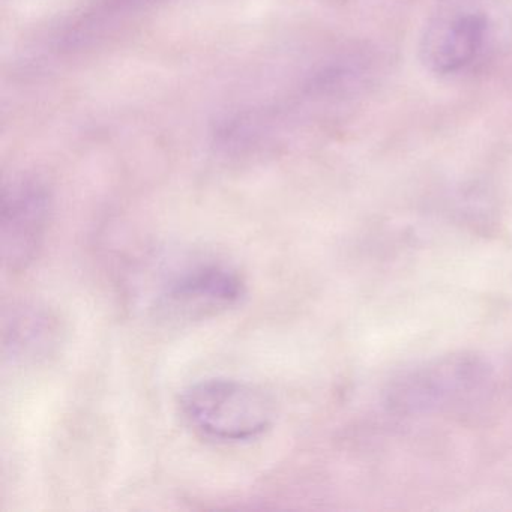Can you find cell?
Returning <instances> with one entry per match:
<instances>
[{
  "label": "cell",
  "instance_id": "cell-3",
  "mask_svg": "<svg viewBox=\"0 0 512 512\" xmlns=\"http://www.w3.org/2000/svg\"><path fill=\"white\" fill-rule=\"evenodd\" d=\"M52 199L38 181L20 179L4 188L2 196V259L17 272L35 260L49 224Z\"/></svg>",
  "mask_w": 512,
  "mask_h": 512
},
{
  "label": "cell",
  "instance_id": "cell-4",
  "mask_svg": "<svg viewBox=\"0 0 512 512\" xmlns=\"http://www.w3.org/2000/svg\"><path fill=\"white\" fill-rule=\"evenodd\" d=\"M487 19L481 13H463L440 31L430 53V64L440 74L457 73L481 52L487 37Z\"/></svg>",
  "mask_w": 512,
  "mask_h": 512
},
{
  "label": "cell",
  "instance_id": "cell-1",
  "mask_svg": "<svg viewBox=\"0 0 512 512\" xmlns=\"http://www.w3.org/2000/svg\"><path fill=\"white\" fill-rule=\"evenodd\" d=\"M181 410L188 424L211 440L247 442L272 427L275 404L263 389L235 379H206L185 389Z\"/></svg>",
  "mask_w": 512,
  "mask_h": 512
},
{
  "label": "cell",
  "instance_id": "cell-2",
  "mask_svg": "<svg viewBox=\"0 0 512 512\" xmlns=\"http://www.w3.org/2000/svg\"><path fill=\"white\" fill-rule=\"evenodd\" d=\"M244 293V281L235 269L220 262H196L170 275L158 308L169 319H202L238 304Z\"/></svg>",
  "mask_w": 512,
  "mask_h": 512
},
{
  "label": "cell",
  "instance_id": "cell-5",
  "mask_svg": "<svg viewBox=\"0 0 512 512\" xmlns=\"http://www.w3.org/2000/svg\"><path fill=\"white\" fill-rule=\"evenodd\" d=\"M59 328L55 317L43 308L25 307L13 311L5 328V349L14 358H40L55 347Z\"/></svg>",
  "mask_w": 512,
  "mask_h": 512
}]
</instances>
